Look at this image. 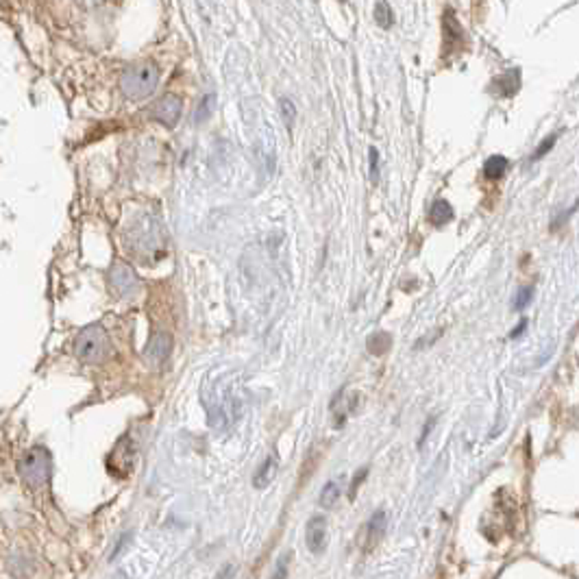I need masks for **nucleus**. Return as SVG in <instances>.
<instances>
[{
	"label": "nucleus",
	"instance_id": "nucleus-23",
	"mask_svg": "<svg viewBox=\"0 0 579 579\" xmlns=\"http://www.w3.org/2000/svg\"><path fill=\"white\" fill-rule=\"evenodd\" d=\"M555 140H557V133H553V136H549L547 140H544V142L540 144L538 151L534 153V159H540V157H544V153H549L551 148H553V144H555Z\"/></svg>",
	"mask_w": 579,
	"mask_h": 579
},
{
	"label": "nucleus",
	"instance_id": "nucleus-16",
	"mask_svg": "<svg viewBox=\"0 0 579 579\" xmlns=\"http://www.w3.org/2000/svg\"><path fill=\"white\" fill-rule=\"evenodd\" d=\"M338 499H340V486H338V482H327L323 492H320V499H318L320 507L331 509L338 503Z\"/></svg>",
	"mask_w": 579,
	"mask_h": 579
},
{
	"label": "nucleus",
	"instance_id": "nucleus-21",
	"mask_svg": "<svg viewBox=\"0 0 579 579\" xmlns=\"http://www.w3.org/2000/svg\"><path fill=\"white\" fill-rule=\"evenodd\" d=\"M532 296H534V288L532 286H523L516 294V301H514V307L516 309H525L529 305V301H532Z\"/></svg>",
	"mask_w": 579,
	"mask_h": 579
},
{
	"label": "nucleus",
	"instance_id": "nucleus-1",
	"mask_svg": "<svg viewBox=\"0 0 579 579\" xmlns=\"http://www.w3.org/2000/svg\"><path fill=\"white\" fill-rule=\"evenodd\" d=\"M203 403L207 407L209 427L220 429L231 427L242 416V392H240V377L229 373L218 377L213 382V388L203 390Z\"/></svg>",
	"mask_w": 579,
	"mask_h": 579
},
{
	"label": "nucleus",
	"instance_id": "nucleus-14",
	"mask_svg": "<svg viewBox=\"0 0 579 579\" xmlns=\"http://www.w3.org/2000/svg\"><path fill=\"white\" fill-rule=\"evenodd\" d=\"M507 168H509V161L503 155H494V157H490L484 163V174L490 181H496V179H501L507 172Z\"/></svg>",
	"mask_w": 579,
	"mask_h": 579
},
{
	"label": "nucleus",
	"instance_id": "nucleus-11",
	"mask_svg": "<svg viewBox=\"0 0 579 579\" xmlns=\"http://www.w3.org/2000/svg\"><path fill=\"white\" fill-rule=\"evenodd\" d=\"M277 468H279V462L275 455H268L266 459L261 462V466L255 471V477H253V486L257 490H263V488H268L272 484V479L277 477Z\"/></svg>",
	"mask_w": 579,
	"mask_h": 579
},
{
	"label": "nucleus",
	"instance_id": "nucleus-20",
	"mask_svg": "<svg viewBox=\"0 0 579 579\" xmlns=\"http://www.w3.org/2000/svg\"><path fill=\"white\" fill-rule=\"evenodd\" d=\"M281 115H284V122L288 124V127H292L294 124V118H296V107H294V103L290 101V98H281Z\"/></svg>",
	"mask_w": 579,
	"mask_h": 579
},
{
	"label": "nucleus",
	"instance_id": "nucleus-18",
	"mask_svg": "<svg viewBox=\"0 0 579 579\" xmlns=\"http://www.w3.org/2000/svg\"><path fill=\"white\" fill-rule=\"evenodd\" d=\"M492 88H496V92H499L501 96H512L516 90H519V81L512 83V72L499 76L494 83H492Z\"/></svg>",
	"mask_w": 579,
	"mask_h": 579
},
{
	"label": "nucleus",
	"instance_id": "nucleus-3",
	"mask_svg": "<svg viewBox=\"0 0 579 579\" xmlns=\"http://www.w3.org/2000/svg\"><path fill=\"white\" fill-rule=\"evenodd\" d=\"M74 353L85 364H101L109 355V338L101 325H90L81 331L74 342Z\"/></svg>",
	"mask_w": 579,
	"mask_h": 579
},
{
	"label": "nucleus",
	"instance_id": "nucleus-5",
	"mask_svg": "<svg viewBox=\"0 0 579 579\" xmlns=\"http://www.w3.org/2000/svg\"><path fill=\"white\" fill-rule=\"evenodd\" d=\"M109 284L113 288V292L127 299V296H133L140 290V279L133 272V268L127 266V263H115L109 272Z\"/></svg>",
	"mask_w": 579,
	"mask_h": 579
},
{
	"label": "nucleus",
	"instance_id": "nucleus-24",
	"mask_svg": "<svg viewBox=\"0 0 579 579\" xmlns=\"http://www.w3.org/2000/svg\"><path fill=\"white\" fill-rule=\"evenodd\" d=\"M525 329H527V320L523 318V320L519 323V327H516L514 331H509V338H512V340H514V338H519V336L523 334V331H525Z\"/></svg>",
	"mask_w": 579,
	"mask_h": 579
},
{
	"label": "nucleus",
	"instance_id": "nucleus-19",
	"mask_svg": "<svg viewBox=\"0 0 579 579\" xmlns=\"http://www.w3.org/2000/svg\"><path fill=\"white\" fill-rule=\"evenodd\" d=\"M375 20L382 28H390V24H392V9L388 3H384V0H379L375 5Z\"/></svg>",
	"mask_w": 579,
	"mask_h": 579
},
{
	"label": "nucleus",
	"instance_id": "nucleus-2",
	"mask_svg": "<svg viewBox=\"0 0 579 579\" xmlns=\"http://www.w3.org/2000/svg\"><path fill=\"white\" fill-rule=\"evenodd\" d=\"M157 83H159V68L151 61H144V63L131 65V68L122 72L120 88L127 98L140 101V98H146L155 92Z\"/></svg>",
	"mask_w": 579,
	"mask_h": 579
},
{
	"label": "nucleus",
	"instance_id": "nucleus-4",
	"mask_svg": "<svg viewBox=\"0 0 579 579\" xmlns=\"http://www.w3.org/2000/svg\"><path fill=\"white\" fill-rule=\"evenodd\" d=\"M20 471L28 486L40 488L48 482V477H51V455H48V451L42 449V446H35V449H31L22 457Z\"/></svg>",
	"mask_w": 579,
	"mask_h": 579
},
{
	"label": "nucleus",
	"instance_id": "nucleus-15",
	"mask_svg": "<svg viewBox=\"0 0 579 579\" xmlns=\"http://www.w3.org/2000/svg\"><path fill=\"white\" fill-rule=\"evenodd\" d=\"M213 111H216V94H207V96H203L201 105H198V109L194 113V122H198V124L207 122Z\"/></svg>",
	"mask_w": 579,
	"mask_h": 579
},
{
	"label": "nucleus",
	"instance_id": "nucleus-13",
	"mask_svg": "<svg viewBox=\"0 0 579 579\" xmlns=\"http://www.w3.org/2000/svg\"><path fill=\"white\" fill-rule=\"evenodd\" d=\"M366 532H368V544H370V547L382 540V536L386 534V512L384 509H377L375 512L373 519L368 521Z\"/></svg>",
	"mask_w": 579,
	"mask_h": 579
},
{
	"label": "nucleus",
	"instance_id": "nucleus-10",
	"mask_svg": "<svg viewBox=\"0 0 579 579\" xmlns=\"http://www.w3.org/2000/svg\"><path fill=\"white\" fill-rule=\"evenodd\" d=\"M170 351H172V338L168 334H157L146 346V357L153 364H161L170 355Z\"/></svg>",
	"mask_w": 579,
	"mask_h": 579
},
{
	"label": "nucleus",
	"instance_id": "nucleus-6",
	"mask_svg": "<svg viewBox=\"0 0 579 579\" xmlns=\"http://www.w3.org/2000/svg\"><path fill=\"white\" fill-rule=\"evenodd\" d=\"M181 107H184V103H181V98L177 94H165L151 107V115L157 122H161L163 127L172 129L179 122Z\"/></svg>",
	"mask_w": 579,
	"mask_h": 579
},
{
	"label": "nucleus",
	"instance_id": "nucleus-26",
	"mask_svg": "<svg viewBox=\"0 0 579 579\" xmlns=\"http://www.w3.org/2000/svg\"><path fill=\"white\" fill-rule=\"evenodd\" d=\"M434 423H436V421L432 418V421H429V423H427V427L423 429V434H421V442H418V446H423V442L427 440V436H429V432H432V429H434Z\"/></svg>",
	"mask_w": 579,
	"mask_h": 579
},
{
	"label": "nucleus",
	"instance_id": "nucleus-22",
	"mask_svg": "<svg viewBox=\"0 0 579 579\" xmlns=\"http://www.w3.org/2000/svg\"><path fill=\"white\" fill-rule=\"evenodd\" d=\"M368 159H370V184H379V151L377 148H370Z\"/></svg>",
	"mask_w": 579,
	"mask_h": 579
},
{
	"label": "nucleus",
	"instance_id": "nucleus-8",
	"mask_svg": "<svg viewBox=\"0 0 579 579\" xmlns=\"http://www.w3.org/2000/svg\"><path fill=\"white\" fill-rule=\"evenodd\" d=\"M442 33H444V51L446 53H455L462 48V42H464V26L459 24V20L455 18L453 9H446L442 15Z\"/></svg>",
	"mask_w": 579,
	"mask_h": 579
},
{
	"label": "nucleus",
	"instance_id": "nucleus-7",
	"mask_svg": "<svg viewBox=\"0 0 579 579\" xmlns=\"http://www.w3.org/2000/svg\"><path fill=\"white\" fill-rule=\"evenodd\" d=\"M305 544L311 553H323L329 544V523L325 516H313L305 527Z\"/></svg>",
	"mask_w": 579,
	"mask_h": 579
},
{
	"label": "nucleus",
	"instance_id": "nucleus-17",
	"mask_svg": "<svg viewBox=\"0 0 579 579\" xmlns=\"http://www.w3.org/2000/svg\"><path fill=\"white\" fill-rule=\"evenodd\" d=\"M368 351L373 355H386V351L392 346V338L388 334H375L368 338Z\"/></svg>",
	"mask_w": 579,
	"mask_h": 579
},
{
	"label": "nucleus",
	"instance_id": "nucleus-12",
	"mask_svg": "<svg viewBox=\"0 0 579 579\" xmlns=\"http://www.w3.org/2000/svg\"><path fill=\"white\" fill-rule=\"evenodd\" d=\"M429 220H432L434 227H444L446 222H451L453 220V207H451V203L444 201V198L436 201L432 205V211H429Z\"/></svg>",
	"mask_w": 579,
	"mask_h": 579
},
{
	"label": "nucleus",
	"instance_id": "nucleus-9",
	"mask_svg": "<svg viewBox=\"0 0 579 579\" xmlns=\"http://www.w3.org/2000/svg\"><path fill=\"white\" fill-rule=\"evenodd\" d=\"M355 403H357V394H353L349 388H344L334 403V427L338 429L344 427L346 418L355 411Z\"/></svg>",
	"mask_w": 579,
	"mask_h": 579
},
{
	"label": "nucleus",
	"instance_id": "nucleus-25",
	"mask_svg": "<svg viewBox=\"0 0 579 579\" xmlns=\"http://www.w3.org/2000/svg\"><path fill=\"white\" fill-rule=\"evenodd\" d=\"M366 473H368L366 468H364V471H359L357 479H355V482H353V486H351V494H353V496H355V492H357V486H359V484L364 482V477H366Z\"/></svg>",
	"mask_w": 579,
	"mask_h": 579
}]
</instances>
